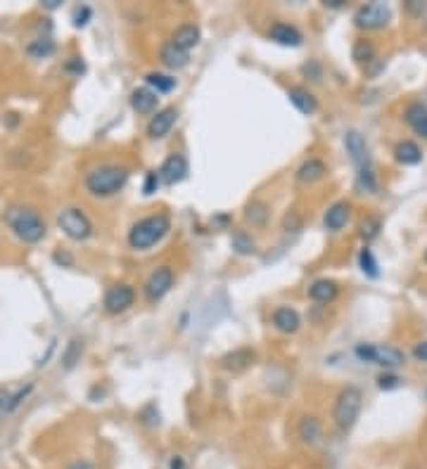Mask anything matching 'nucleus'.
Returning a JSON list of instances; mask_svg holds the SVG:
<instances>
[{"label": "nucleus", "mask_w": 427, "mask_h": 469, "mask_svg": "<svg viewBox=\"0 0 427 469\" xmlns=\"http://www.w3.org/2000/svg\"><path fill=\"white\" fill-rule=\"evenodd\" d=\"M157 100H159L157 93L150 88H138L131 93V107L138 114H152L157 109Z\"/></svg>", "instance_id": "obj_22"}, {"label": "nucleus", "mask_w": 427, "mask_h": 469, "mask_svg": "<svg viewBox=\"0 0 427 469\" xmlns=\"http://www.w3.org/2000/svg\"><path fill=\"white\" fill-rule=\"evenodd\" d=\"M287 97H290V102H292L302 114H314L316 109H318V100H316L314 93H309L307 88H299V86L290 88Z\"/></svg>", "instance_id": "obj_23"}, {"label": "nucleus", "mask_w": 427, "mask_h": 469, "mask_svg": "<svg viewBox=\"0 0 427 469\" xmlns=\"http://www.w3.org/2000/svg\"><path fill=\"white\" fill-rule=\"evenodd\" d=\"M53 52H55V43L48 41V38H41V41L29 45V55H34V57H48V55H53Z\"/></svg>", "instance_id": "obj_35"}, {"label": "nucleus", "mask_w": 427, "mask_h": 469, "mask_svg": "<svg viewBox=\"0 0 427 469\" xmlns=\"http://www.w3.org/2000/svg\"><path fill=\"white\" fill-rule=\"evenodd\" d=\"M283 230L285 232H297L302 230V216L297 211H290L287 216L283 218Z\"/></svg>", "instance_id": "obj_36"}, {"label": "nucleus", "mask_w": 427, "mask_h": 469, "mask_svg": "<svg viewBox=\"0 0 427 469\" xmlns=\"http://www.w3.org/2000/svg\"><path fill=\"white\" fill-rule=\"evenodd\" d=\"M361 406H364V394L359 387H345L340 391L333 408V420L340 432H352L361 415Z\"/></svg>", "instance_id": "obj_4"}, {"label": "nucleus", "mask_w": 427, "mask_h": 469, "mask_svg": "<svg viewBox=\"0 0 427 469\" xmlns=\"http://www.w3.org/2000/svg\"><path fill=\"white\" fill-rule=\"evenodd\" d=\"M230 244H233V249L240 254V256H249V254L256 251L254 239H252V234H247L245 230H235V232H233Z\"/></svg>", "instance_id": "obj_28"}, {"label": "nucleus", "mask_w": 427, "mask_h": 469, "mask_svg": "<svg viewBox=\"0 0 427 469\" xmlns=\"http://www.w3.org/2000/svg\"><path fill=\"white\" fill-rule=\"evenodd\" d=\"M185 175H187V159L178 152L166 156V161L159 168V180L164 182V185H176Z\"/></svg>", "instance_id": "obj_10"}, {"label": "nucleus", "mask_w": 427, "mask_h": 469, "mask_svg": "<svg viewBox=\"0 0 427 469\" xmlns=\"http://www.w3.org/2000/svg\"><path fill=\"white\" fill-rule=\"evenodd\" d=\"M380 230H383V220L375 218V216H368L366 220H361V225H359V234L366 239V242H371V239L378 237Z\"/></svg>", "instance_id": "obj_31"}, {"label": "nucleus", "mask_w": 427, "mask_h": 469, "mask_svg": "<svg viewBox=\"0 0 427 469\" xmlns=\"http://www.w3.org/2000/svg\"><path fill=\"white\" fill-rule=\"evenodd\" d=\"M57 225H60V230L67 234L69 239H74V242H83V239H88L90 234H93L90 218L76 206L64 208L60 216H57Z\"/></svg>", "instance_id": "obj_5"}, {"label": "nucleus", "mask_w": 427, "mask_h": 469, "mask_svg": "<svg viewBox=\"0 0 427 469\" xmlns=\"http://www.w3.org/2000/svg\"><path fill=\"white\" fill-rule=\"evenodd\" d=\"M359 187L364 192H375L378 190V178H375V168H364L359 171Z\"/></svg>", "instance_id": "obj_34"}, {"label": "nucleus", "mask_w": 427, "mask_h": 469, "mask_svg": "<svg viewBox=\"0 0 427 469\" xmlns=\"http://www.w3.org/2000/svg\"><path fill=\"white\" fill-rule=\"evenodd\" d=\"M169 227H171V223H169V218H166L164 213L147 216V218L138 220V223L131 227V232H128V244H131L133 249H138V251H145L157 242H161V237L169 232Z\"/></svg>", "instance_id": "obj_3"}, {"label": "nucleus", "mask_w": 427, "mask_h": 469, "mask_svg": "<svg viewBox=\"0 0 427 469\" xmlns=\"http://www.w3.org/2000/svg\"><path fill=\"white\" fill-rule=\"evenodd\" d=\"M64 69L74 71V74H83V71H86V67H83V62L79 60V57H71V62H67V67Z\"/></svg>", "instance_id": "obj_42"}, {"label": "nucleus", "mask_w": 427, "mask_h": 469, "mask_svg": "<svg viewBox=\"0 0 427 469\" xmlns=\"http://www.w3.org/2000/svg\"><path fill=\"white\" fill-rule=\"evenodd\" d=\"M392 19V10L387 8L385 3H368V5H361L359 10H356L354 15V22L359 29H366V31H373V29H383L387 26V22Z\"/></svg>", "instance_id": "obj_6"}, {"label": "nucleus", "mask_w": 427, "mask_h": 469, "mask_svg": "<svg viewBox=\"0 0 427 469\" xmlns=\"http://www.w3.org/2000/svg\"><path fill=\"white\" fill-rule=\"evenodd\" d=\"M254 361H256V354L252 349H247V346H242V349H235V351H230V354H225L223 358H221V368L223 370H228V373H245V370H249L252 365H254Z\"/></svg>", "instance_id": "obj_12"}, {"label": "nucleus", "mask_w": 427, "mask_h": 469, "mask_svg": "<svg viewBox=\"0 0 427 469\" xmlns=\"http://www.w3.org/2000/svg\"><path fill=\"white\" fill-rule=\"evenodd\" d=\"M159 60L169 69H183V67H187V62H190V52L176 48L173 43H166L159 52Z\"/></svg>", "instance_id": "obj_24"}, {"label": "nucleus", "mask_w": 427, "mask_h": 469, "mask_svg": "<svg viewBox=\"0 0 427 469\" xmlns=\"http://www.w3.org/2000/svg\"><path fill=\"white\" fill-rule=\"evenodd\" d=\"M90 15H93V12H90L88 5H83V8H76V12H74V26H86Z\"/></svg>", "instance_id": "obj_39"}, {"label": "nucleus", "mask_w": 427, "mask_h": 469, "mask_svg": "<svg viewBox=\"0 0 427 469\" xmlns=\"http://www.w3.org/2000/svg\"><path fill=\"white\" fill-rule=\"evenodd\" d=\"M404 363H406V356L401 349L390 346V344H380V346L375 344L373 365H380V368H385V370H394V368H401Z\"/></svg>", "instance_id": "obj_13"}, {"label": "nucleus", "mask_w": 427, "mask_h": 469, "mask_svg": "<svg viewBox=\"0 0 427 469\" xmlns=\"http://www.w3.org/2000/svg\"><path fill=\"white\" fill-rule=\"evenodd\" d=\"M176 119H178V109H176V107H164V109H159V112L150 119V123H147V135H150L152 140L164 138V135L173 128V123H176Z\"/></svg>", "instance_id": "obj_11"}, {"label": "nucleus", "mask_w": 427, "mask_h": 469, "mask_svg": "<svg viewBox=\"0 0 427 469\" xmlns=\"http://www.w3.org/2000/svg\"><path fill=\"white\" fill-rule=\"evenodd\" d=\"M145 83L150 88H154V93H171V90L176 88V78L159 74V71H150V74L145 76Z\"/></svg>", "instance_id": "obj_27"}, {"label": "nucleus", "mask_w": 427, "mask_h": 469, "mask_svg": "<svg viewBox=\"0 0 427 469\" xmlns=\"http://www.w3.org/2000/svg\"><path fill=\"white\" fill-rule=\"evenodd\" d=\"M31 389H34L31 384H27V387H19L15 391L8 389V387H0V420H3L5 415H10L19 403L27 399Z\"/></svg>", "instance_id": "obj_16"}, {"label": "nucleus", "mask_w": 427, "mask_h": 469, "mask_svg": "<svg viewBox=\"0 0 427 469\" xmlns=\"http://www.w3.org/2000/svg\"><path fill=\"white\" fill-rule=\"evenodd\" d=\"M169 469H187V465L180 455H173V458L169 460Z\"/></svg>", "instance_id": "obj_43"}, {"label": "nucleus", "mask_w": 427, "mask_h": 469, "mask_svg": "<svg viewBox=\"0 0 427 469\" xmlns=\"http://www.w3.org/2000/svg\"><path fill=\"white\" fill-rule=\"evenodd\" d=\"M273 325L278 332H283V334H295L302 325V318H299V313H297L295 308H290V306H278V308L273 311Z\"/></svg>", "instance_id": "obj_14"}, {"label": "nucleus", "mask_w": 427, "mask_h": 469, "mask_svg": "<svg viewBox=\"0 0 427 469\" xmlns=\"http://www.w3.org/2000/svg\"><path fill=\"white\" fill-rule=\"evenodd\" d=\"M406 123L416 130L418 135H423V138H427V107L423 102H413L406 107V114H404Z\"/></svg>", "instance_id": "obj_20"}, {"label": "nucleus", "mask_w": 427, "mask_h": 469, "mask_svg": "<svg viewBox=\"0 0 427 469\" xmlns=\"http://www.w3.org/2000/svg\"><path fill=\"white\" fill-rule=\"evenodd\" d=\"M135 301V289L131 284H114L105 294V311L109 315H119V313L128 311Z\"/></svg>", "instance_id": "obj_7"}, {"label": "nucleus", "mask_w": 427, "mask_h": 469, "mask_svg": "<svg viewBox=\"0 0 427 469\" xmlns=\"http://www.w3.org/2000/svg\"><path fill=\"white\" fill-rule=\"evenodd\" d=\"M321 436H323V427H321L318 417H314V415L302 417V422H299V439L304 443H309V446H316V443L321 441Z\"/></svg>", "instance_id": "obj_25"}, {"label": "nucleus", "mask_w": 427, "mask_h": 469, "mask_svg": "<svg viewBox=\"0 0 427 469\" xmlns=\"http://www.w3.org/2000/svg\"><path fill=\"white\" fill-rule=\"evenodd\" d=\"M359 265H361V270H364L368 277H378L380 275V265H378V261H375L373 251L368 249V246H364L361 254H359Z\"/></svg>", "instance_id": "obj_30"}, {"label": "nucleus", "mask_w": 427, "mask_h": 469, "mask_svg": "<svg viewBox=\"0 0 427 469\" xmlns=\"http://www.w3.org/2000/svg\"><path fill=\"white\" fill-rule=\"evenodd\" d=\"M199 38H202V34H199V29H197L195 24H183V26H178V29H176V34H173L171 43L176 45V48H180V50L190 52L199 43Z\"/></svg>", "instance_id": "obj_21"}, {"label": "nucleus", "mask_w": 427, "mask_h": 469, "mask_svg": "<svg viewBox=\"0 0 427 469\" xmlns=\"http://www.w3.org/2000/svg\"><path fill=\"white\" fill-rule=\"evenodd\" d=\"M342 3H345V0H326V5H330V8H340Z\"/></svg>", "instance_id": "obj_45"}, {"label": "nucleus", "mask_w": 427, "mask_h": 469, "mask_svg": "<svg viewBox=\"0 0 427 469\" xmlns=\"http://www.w3.org/2000/svg\"><path fill=\"white\" fill-rule=\"evenodd\" d=\"M378 387L383 389V391H392V389H397V387H401V380L397 375H380L378 377Z\"/></svg>", "instance_id": "obj_37"}, {"label": "nucleus", "mask_w": 427, "mask_h": 469, "mask_svg": "<svg viewBox=\"0 0 427 469\" xmlns=\"http://www.w3.org/2000/svg\"><path fill=\"white\" fill-rule=\"evenodd\" d=\"M345 147L347 154L352 159V164L356 166V171H364V168H371V154H368V145L366 138L359 133V130H349L345 135Z\"/></svg>", "instance_id": "obj_9"}, {"label": "nucleus", "mask_w": 427, "mask_h": 469, "mask_svg": "<svg viewBox=\"0 0 427 469\" xmlns=\"http://www.w3.org/2000/svg\"><path fill=\"white\" fill-rule=\"evenodd\" d=\"M3 220L8 223L10 230L27 244L41 242V239L45 237V232H48L41 213H38L36 208H31V206H19V204L8 206L5 208V213H3Z\"/></svg>", "instance_id": "obj_1"}, {"label": "nucleus", "mask_w": 427, "mask_h": 469, "mask_svg": "<svg viewBox=\"0 0 427 469\" xmlns=\"http://www.w3.org/2000/svg\"><path fill=\"white\" fill-rule=\"evenodd\" d=\"M69 469H93L90 462H76V465H71Z\"/></svg>", "instance_id": "obj_44"}, {"label": "nucleus", "mask_w": 427, "mask_h": 469, "mask_svg": "<svg viewBox=\"0 0 427 469\" xmlns=\"http://www.w3.org/2000/svg\"><path fill=\"white\" fill-rule=\"evenodd\" d=\"M404 8L409 10L411 15H423V12L427 10V5H425V3H420V0H406Z\"/></svg>", "instance_id": "obj_40"}, {"label": "nucleus", "mask_w": 427, "mask_h": 469, "mask_svg": "<svg viewBox=\"0 0 427 469\" xmlns=\"http://www.w3.org/2000/svg\"><path fill=\"white\" fill-rule=\"evenodd\" d=\"M245 218L249 220L252 225H256V227H261V225H266V220H268V206L264 204V201H252V204H247V211H245Z\"/></svg>", "instance_id": "obj_29"}, {"label": "nucleus", "mask_w": 427, "mask_h": 469, "mask_svg": "<svg viewBox=\"0 0 427 469\" xmlns=\"http://www.w3.org/2000/svg\"><path fill=\"white\" fill-rule=\"evenodd\" d=\"M159 173H154V171H150L145 175V185H142V192L145 194H152V192H157V187H159Z\"/></svg>", "instance_id": "obj_38"}, {"label": "nucleus", "mask_w": 427, "mask_h": 469, "mask_svg": "<svg viewBox=\"0 0 427 469\" xmlns=\"http://www.w3.org/2000/svg\"><path fill=\"white\" fill-rule=\"evenodd\" d=\"M268 38H271V41H276V43H280V45H290V48H297V45H302V41H304L302 31L297 29V26L283 24V22H278V24L271 26Z\"/></svg>", "instance_id": "obj_15"}, {"label": "nucleus", "mask_w": 427, "mask_h": 469, "mask_svg": "<svg viewBox=\"0 0 427 469\" xmlns=\"http://www.w3.org/2000/svg\"><path fill=\"white\" fill-rule=\"evenodd\" d=\"M81 351H83V342H79V339H71V342L67 344V351H64V356H62L64 368L67 370L74 368V365L79 363V358H81Z\"/></svg>", "instance_id": "obj_32"}, {"label": "nucleus", "mask_w": 427, "mask_h": 469, "mask_svg": "<svg viewBox=\"0 0 427 469\" xmlns=\"http://www.w3.org/2000/svg\"><path fill=\"white\" fill-rule=\"evenodd\" d=\"M425 261H427V251H425Z\"/></svg>", "instance_id": "obj_47"}, {"label": "nucleus", "mask_w": 427, "mask_h": 469, "mask_svg": "<svg viewBox=\"0 0 427 469\" xmlns=\"http://www.w3.org/2000/svg\"><path fill=\"white\" fill-rule=\"evenodd\" d=\"M326 173H328V166L323 164L321 159H307L297 168V180H299L302 185H314V182H318Z\"/></svg>", "instance_id": "obj_18"}, {"label": "nucleus", "mask_w": 427, "mask_h": 469, "mask_svg": "<svg viewBox=\"0 0 427 469\" xmlns=\"http://www.w3.org/2000/svg\"><path fill=\"white\" fill-rule=\"evenodd\" d=\"M349 213H352V204H349V201H335V204L326 211V218H323V225H326L328 230L338 232V230H342V227L347 225Z\"/></svg>", "instance_id": "obj_17"}, {"label": "nucleus", "mask_w": 427, "mask_h": 469, "mask_svg": "<svg viewBox=\"0 0 427 469\" xmlns=\"http://www.w3.org/2000/svg\"><path fill=\"white\" fill-rule=\"evenodd\" d=\"M128 180V168L116 166V164H105L93 168L86 175V190L93 197H112L119 190H124Z\"/></svg>", "instance_id": "obj_2"}, {"label": "nucleus", "mask_w": 427, "mask_h": 469, "mask_svg": "<svg viewBox=\"0 0 427 469\" xmlns=\"http://www.w3.org/2000/svg\"><path fill=\"white\" fill-rule=\"evenodd\" d=\"M338 292H340L338 282H335V280H328V277H321V280H316V282L309 284V296H311L314 301H318V304L333 301V299L338 296Z\"/></svg>", "instance_id": "obj_19"}, {"label": "nucleus", "mask_w": 427, "mask_h": 469, "mask_svg": "<svg viewBox=\"0 0 427 469\" xmlns=\"http://www.w3.org/2000/svg\"><path fill=\"white\" fill-rule=\"evenodd\" d=\"M413 358L420 361V363H427V342L416 344V349H413Z\"/></svg>", "instance_id": "obj_41"}, {"label": "nucleus", "mask_w": 427, "mask_h": 469, "mask_svg": "<svg viewBox=\"0 0 427 469\" xmlns=\"http://www.w3.org/2000/svg\"><path fill=\"white\" fill-rule=\"evenodd\" d=\"M60 5V0H45V8H57Z\"/></svg>", "instance_id": "obj_46"}, {"label": "nucleus", "mask_w": 427, "mask_h": 469, "mask_svg": "<svg viewBox=\"0 0 427 469\" xmlns=\"http://www.w3.org/2000/svg\"><path fill=\"white\" fill-rule=\"evenodd\" d=\"M354 60L359 64H368L375 60V48L368 41H356L354 45Z\"/></svg>", "instance_id": "obj_33"}, {"label": "nucleus", "mask_w": 427, "mask_h": 469, "mask_svg": "<svg viewBox=\"0 0 427 469\" xmlns=\"http://www.w3.org/2000/svg\"><path fill=\"white\" fill-rule=\"evenodd\" d=\"M394 154H397L399 164H404V166H416V164L423 161V152H420V147L413 140L399 142L397 149H394Z\"/></svg>", "instance_id": "obj_26"}, {"label": "nucleus", "mask_w": 427, "mask_h": 469, "mask_svg": "<svg viewBox=\"0 0 427 469\" xmlns=\"http://www.w3.org/2000/svg\"><path fill=\"white\" fill-rule=\"evenodd\" d=\"M171 287H173V270L169 265H159L157 270H152V275L145 282V299L152 304L159 301L161 296H166V292Z\"/></svg>", "instance_id": "obj_8"}]
</instances>
